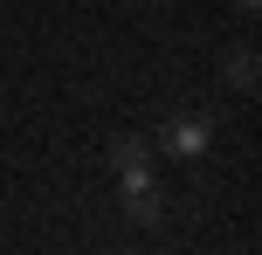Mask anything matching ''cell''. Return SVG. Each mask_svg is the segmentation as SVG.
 <instances>
[{
    "instance_id": "8992f818",
    "label": "cell",
    "mask_w": 262,
    "mask_h": 255,
    "mask_svg": "<svg viewBox=\"0 0 262 255\" xmlns=\"http://www.w3.org/2000/svg\"><path fill=\"white\" fill-rule=\"evenodd\" d=\"M118 255H145V248H118Z\"/></svg>"
},
{
    "instance_id": "6da1fadb",
    "label": "cell",
    "mask_w": 262,
    "mask_h": 255,
    "mask_svg": "<svg viewBox=\"0 0 262 255\" xmlns=\"http://www.w3.org/2000/svg\"><path fill=\"white\" fill-rule=\"evenodd\" d=\"M207 145H214V118H200V110H180V118H166V124H159V145H152V152H166V159H200Z\"/></svg>"
},
{
    "instance_id": "3957f363",
    "label": "cell",
    "mask_w": 262,
    "mask_h": 255,
    "mask_svg": "<svg viewBox=\"0 0 262 255\" xmlns=\"http://www.w3.org/2000/svg\"><path fill=\"white\" fill-rule=\"evenodd\" d=\"M124 214H131V228H159V221H166V193H159V179L124 187Z\"/></svg>"
},
{
    "instance_id": "5b68a950",
    "label": "cell",
    "mask_w": 262,
    "mask_h": 255,
    "mask_svg": "<svg viewBox=\"0 0 262 255\" xmlns=\"http://www.w3.org/2000/svg\"><path fill=\"white\" fill-rule=\"evenodd\" d=\"M235 7H242V14H255V7H262V0H235Z\"/></svg>"
},
{
    "instance_id": "277c9868",
    "label": "cell",
    "mask_w": 262,
    "mask_h": 255,
    "mask_svg": "<svg viewBox=\"0 0 262 255\" xmlns=\"http://www.w3.org/2000/svg\"><path fill=\"white\" fill-rule=\"evenodd\" d=\"M228 83H235V90H255V69H262V55H255V41H235V49H228Z\"/></svg>"
},
{
    "instance_id": "7a4b0ae2",
    "label": "cell",
    "mask_w": 262,
    "mask_h": 255,
    "mask_svg": "<svg viewBox=\"0 0 262 255\" xmlns=\"http://www.w3.org/2000/svg\"><path fill=\"white\" fill-rule=\"evenodd\" d=\"M111 173H118V187H145L152 179V138H111Z\"/></svg>"
}]
</instances>
